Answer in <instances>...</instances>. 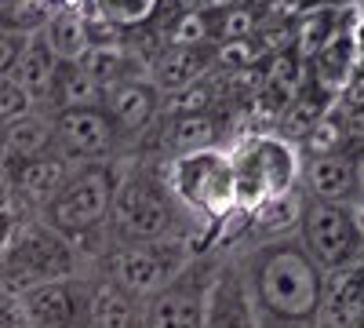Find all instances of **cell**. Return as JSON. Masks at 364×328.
I'll use <instances>...</instances> for the list:
<instances>
[{"instance_id": "2", "label": "cell", "mask_w": 364, "mask_h": 328, "mask_svg": "<svg viewBox=\"0 0 364 328\" xmlns=\"http://www.w3.org/2000/svg\"><path fill=\"white\" fill-rule=\"evenodd\" d=\"M109 233L113 245H142V241H200L197 219L178 204L168 186L164 164L157 161H132L120 168L117 194L109 208Z\"/></svg>"}, {"instance_id": "33", "label": "cell", "mask_w": 364, "mask_h": 328, "mask_svg": "<svg viewBox=\"0 0 364 328\" xmlns=\"http://www.w3.org/2000/svg\"><path fill=\"white\" fill-rule=\"evenodd\" d=\"M269 58V48L259 41V37H248V41H226V44H215V70H230V73H252L259 70Z\"/></svg>"}, {"instance_id": "40", "label": "cell", "mask_w": 364, "mask_h": 328, "mask_svg": "<svg viewBox=\"0 0 364 328\" xmlns=\"http://www.w3.org/2000/svg\"><path fill=\"white\" fill-rule=\"evenodd\" d=\"M178 11H211V0H175Z\"/></svg>"}, {"instance_id": "46", "label": "cell", "mask_w": 364, "mask_h": 328, "mask_svg": "<svg viewBox=\"0 0 364 328\" xmlns=\"http://www.w3.org/2000/svg\"><path fill=\"white\" fill-rule=\"evenodd\" d=\"M353 328H364V317H360V321H357V324H353Z\"/></svg>"}, {"instance_id": "19", "label": "cell", "mask_w": 364, "mask_h": 328, "mask_svg": "<svg viewBox=\"0 0 364 328\" xmlns=\"http://www.w3.org/2000/svg\"><path fill=\"white\" fill-rule=\"evenodd\" d=\"M302 186L306 197L328 201V204H346L357 197L353 183V157L336 154V157H310L302 161Z\"/></svg>"}, {"instance_id": "24", "label": "cell", "mask_w": 364, "mask_h": 328, "mask_svg": "<svg viewBox=\"0 0 364 328\" xmlns=\"http://www.w3.org/2000/svg\"><path fill=\"white\" fill-rule=\"evenodd\" d=\"M331 106H336V99L324 95L321 88L306 77V80H302V88H299V92H295L288 102H284V110L277 113V128H273V132L284 135V139H291V142L299 146V142H302V135H306V132L321 121V117H324Z\"/></svg>"}, {"instance_id": "18", "label": "cell", "mask_w": 364, "mask_h": 328, "mask_svg": "<svg viewBox=\"0 0 364 328\" xmlns=\"http://www.w3.org/2000/svg\"><path fill=\"white\" fill-rule=\"evenodd\" d=\"M142 303L128 295L120 285H113L106 274L87 277V317L84 328H139Z\"/></svg>"}, {"instance_id": "32", "label": "cell", "mask_w": 364, "mask_h": 328, "mask_svg": "<svg viewBox=\"0 0 364 328\" xmlns=\"http://www.w3.org/2000/svg\"><path fill=\"white\" fill-rule=\"evenodd\" d=\"M164 41H168V48L215 44V41H211V11H178L164 26Z\"/></svg>"}, {"instance_id": "8", "label": "cell", "mask_w": 364, "mask_h": 328, "mask_svg": "<svg viewBox=\"0 0 364 328\" xmlns=\"http://www.w3.org/2000/svg\"><path fill=\"white\" fill-rule=\"evenodd\" d=\"M302 66H306V77L321 88L324 95H331L339 102V95L346 92V88L357 77H364V11L357 4L343 8L331 41Z\"/></svg>"}, {"instance_id": "4", "label": "cell", "mask_w": 364, "mask_h": 328, "mask_svg": "<svg viewBox=\"0 0 364 328\" xmlns=\"http://www.w3.org/2000/svg\"><path fill=\"white\" fill-rule=\"evenodd\" d=\"M237 183V219L245 223L255 208L302 183V150L277 132H245L226 146Z\"/></svg>"}, {"instance_id": "28", "label": "cell", "mask_w": 364, "mask_h": 328, "mask_svg": "<svg viewBox=\"0 0 364 328\" xmlns=\"http://www.w3.org/2000/svg\"><path fill=\"white\" fill-rule=\"evenodd\" d=\"M339 11L343 8H331V4H321V8H310L306 15L299 18L295 26V55L302 58V63H310V58L331 41V33H336L339 26Z\"/></svg>"}, {"instance_id": "42", "label": "cell", "mask_w": 364, "mask_h": 328, "mask_svg": "<svg viewBox=\"0 0 364 328\" xmlns=\"http://www.w3.org/2000/svg\"><path fill=\"white\" fill-rule=\"evenodd\" d=\"M353 183H357V197H364V154L353 157Z\"/></svg>"}, {"instance_id": "6", "label": "cell", "mask_w": 364, "mask_h": 328, "mask_svg": "<svg viewBox=\"0 0 364 328\" xmlns=\"http://www.w3.org/2000/svg\"><path fill=\"white\" fill-rule=\"evenodd\" d=\"M80 252L58 237L41 216H26L15 223L8 248L0 252V288L4 292H29L33 285L58 281L80 274Z\"/></svg>"}, {"instance_id": "15", "label": "cell", "mask_w": 364, "mask_h": 328, "mask_svg": "<svg viewBox=\"0 0 364 328\" xmlns=\"http://www.w3.org/2000/svg\"><path fill=\"white\" fill-rule=\"evenodd\" d=\"M364 317V255L324 274V295L314 328H353Z\"/></svg>"}, {"instance_id": "10", "label": "cell", "mask_w": 364, "mask_h": 328, "mask_svg": "<svg viewBox=\"0 0 364 328\" xmlns=\"http://www.w3.org/2000/svg\"><path fill=\"white\" fill-rule=\"evenodd\" d=\"M299 241H302V248L310 252V259L321 266L324 274L339 270V266H350V263H357L364 255L353 230H350L346 208L343 204H328V201H314V197H306V208H302Z\"/></svg>"}, {"instance_id": "47", "label": "cell", "mask_w": 364, "mask_h": 328, "mask_svg": "<svg viewBox=\"0 0 364 328\" xmlns=\"http://www.w3.org/2000/svg\"><path fill=\"white\" fill-rule=\"evenodd\" d=\"M360 11H364V8H360Z\"/></svg>"}, {"instance_id": "38", "label": "cell", "mask_w": 364, "mask_h": 328, "mask_svg": "<svg viewBox=\"0 0 364 328\" xmlns=\"http://www.w3.org/2000/svg\"><path fill=\"white\" fill-rule=\"evenodd\" d=\"M343 208H346V219H350V230H353V237H357V245H360V252H364V197H353V201H346Z\"/></svg>"}, {"instance_id": "43", "label": "cell", "mask_w": 364, "mask_h": 328, "mask_svg": "<svg viewBox=\"0 0 364 328\" xmlns=\"http://www.w3.org/2000/svg\"><path fill=\"white\" fill-rule=\"evenodd\" d=\"M237 4H240V0H211V11H230Z\"/></svg>"}, {"instance_id": "34", "label": "cell", "mask_w": 364, "mask_h": 328, "mask_svg": "<svg viewBox=\"0 0 364 328\" xmlns=\"http://www.w3.org/2000/svg\"><path fill=\"white\" fill-rule=\"evenodd\" d=\"M211 41L215 44H226V41H248V37H259V15L248 11L245 4H237L230 11H211Z\"/></svg>"}, {"instance_id": "17", "label": "cell", "mask_w": 364, "mask_h": 328, "mask_svg": "<svg viewBox=\"0 0 364 328\" xmlns=\"http://www.w3.org/2000/svg\"><path fill=\"white\" fill-rule=\"evenodd\" d=\"M211 70H215V44L200 48H164L157 58H149V80L161 95H175L186 88L200 84Z\"/></svg>"}, {"instance_id": "12", "label": "cell", "mask_w": 364, "mask_h": 328, "mask_svg": "<svg viewBox=\"0 0 364 328\" xmlns=\"http://www.w3.org/2000/svg\"><path fill=\"white\" fill-rule=\"evenodd\" d=\"M204 328H262L240 259H215L204 288Z\"/></svg>"}, {"instance_id": "23", "label": "cell", "mask_w": 364, "mask_h": 328, "mask_svg": "<svg viewBox=\"0 0 364 328\" xmlns=\"http://www.w3.org/2000/svg\"><path fill=\"white\" fill-rule=\"evenodd\" d=\"M302 208H306V190L295 186V190H288V194H277V197L262 201L255 212L245 219V226L255 230V233H262L266 241H277V237H291V233H299Z\"/></svg>"}, {"instance_id": "36", "label": "cell", "mask_w": 364, "mask_h": 328, "mask_svg": "<svg viewBox=\"0 0 364 328\" xmlns=\"http://www.w3.org/2000/svg\"><path fill=\"white\" fill-rule=\"evenodd\" d=\"M0 328H29L26 307H22V295L4 292L0 288Z\"/></svg>"}, {"instance_id": "25", "label": "cell", "mask_w": 364, "mask_h": 328, "mask_svg": "<svg viewBox=\"0 0 364 328\" xmlns=\"http://www.w3.org/2000/svg\"><path fill=\"white\" fill-rule=\"evenodd\" d=\"M51 113L58 110H84V106H102V88L91 80L77 63H63L55 73V84H51V95L44 102Z\"/></svg>"}, {"instance_id": "35", "label": "cell", "mask_w": 364, "mask_h": 328, "mask_svg": "<svg viewBox=\"0 0 364 328\" xmlns=\"http://www.w3.org/2000/svg\"><path fill=\"white\" fill-rule=\"evenodd\" d=\"M37 106L29 102V95L18 88V80L11 77V73H4L0 77V121H18V117H26V113H33Z\"/></svg>"}, {"instance_id": "31", "label": "cell", "mask_w": 364, "mask_h": 328, "mask_svg": "<svg viewBox=\"0 0 364 328\" xmlns=\"http://www.w3.org/2000/svg\"><path fill=\"white\" fill-rule=\"evenodd\" d=\"M154 11H157V0H91V8L84 15H99L128 33L135 26H146L154 18Z\"/></svg>"}, {"instance_id": "44", "label": "cell", "mask_w": 364, "mask_h": 328, "mask_svg": "<svg viewBox=\"0 0 364 328\" xmlns=\"http://www.w3.org/2000/svg\"><path fill=\"white\" fill-rule=\"evenodd\" d=\"M0 161H4V121H0Z\"/></svg>"}, {"instance_id": "1", "label": "cell", "mask_w": 364, "mask_h": 328, "mask_svg": "<svg viewBox=\"0 0 364 328\" xmlns=\"http://www.w3.org/2000/svg\"><path fill=\"white\" fill-rule=\"evenodd\" d=\"M240 263H245L262 324L314 328L324 295V270L302 248L299 233L277 237V241H259Z\"/></svg>"}, {"instance_id": "16", "label": "cell", "mask_w": 364, "mask_h": 328, "mask_svg": "<svg viewBox=\"0 0 364 328\" xmlns=\"http://www.w3.org/2000/svg\"><path fill=\"white\" fill-rule=\"evenodd\" d=\"M4 175H8V183L15 186V194H18L26 212L41 216V208L66 186V179L73 175V164L51 150L44 157H33V161H22V164L8 168Z\"/></svg>"}, {"instance_id": "11", "label": "cell", "mask_w": 364, "mask_h": 328, "mask_svg": "<svg viewBox=\"0 0 364 328\" xmlns=\"http://www.w3.org/2000/svg\"><path fill=\"white\" fill-rule=\"evenodd\" d=\"M211 263H200V255L190 263V270L175 277L168 288L142 300V321L139 328H204V288L211 277Z\"/></svg>"}, {"instance_id": "30", "label": "cell", "mask_w": 364, "mask_h": 328, "mask_svg": "<svg viewBox=\"0 0 364 328\" xmlns=\"http://www.w3.org/2000/svg\"><path fill=\"white\" fill-rule=\"evenodd\" d=\"M51 11H55V8L48 4V0H15V4L0 8V33L37 37V33H44Z\"/></svg>"}, {"instance_id": "37", "label": "cell", "mask_w": 364, "mask_h": 328, "mask_svg": "<svg viewBox=\"0 0 364 328\" xmlns=\"http://www.w3.org/2000/svg\"><path fill=\"white\" fill-rule=\"evenodd\" d=\"M0 216H8V219H26L29 212L22 208V201H18V194H15V186L8 183V175L0 171Z\"/></svg>"}, {"instance_id": "14", "label": "cell", "mask_w": 364, "mask_h": 328, "mask_svg": "<svg viewBox=\"0 0 364 328\" xmlns=\"http://www.w3.org/2000/svg\"><path fill=\"white\" fill-rule=\"evenodd\" d=\"M161 99L164 95L154 88L149 77H132V80H120V84L106 88L102 110L109 113V121L120 132V139H135L161 117Z\"/></svg>"}, {"instance_id": "29", "label": "cell", "mask_w": 364, "mask_h": 328, "mask_svg": "<svg viewBox=\"0 0 364 328\" xmlns=\"http://www.w3.org/2000/svg\"><path fill=\"white\" fill-rule=\"evenodd\" d=\"M346 132H343V121H339V113L336 106H331L321 121L302 135L299 142V150H302V161H310V157H336V154H346Z\"/></svg>"}, {"instance_id": "13", "label": "cell", "mask_w": 364, "mask_h": 328, "mask_svg": "<svg viewBox=\"0 0 364 328\" xmlns=\"http://www.w3.org/2000/svg\"><path fill=\"white\" fill-rule=\"evenodd\" d=\"M29 328H84L87 317V274L58 277L22 292Z\"/></svg>"}, {"instance_id": "5", "label": "cell", "mask_w": 364, "mask_h": 328, "mask_svg": "<svg viewBox=\"0 0 364 328\" xmlns=\"http://www.w3.org/2000/svg\"><path fill=\"white\" fill-rule=\"evenodd\" d=\"M120 168H124L120 161L77 164L73 175L66 179V186L41 208V219L80 252L91 237H99L109 223Z\"/></svg>"}, {"instance_id": "26", "label": "cell", "mask_w": 364, "mask_h": 328, "mask_svg": "<svg viewBox=\"0 0 364 328\" xmlns=\"http://www.w3.org/2000/svg\"><path fill=\"white\" fill-rule=\"evenodd\" d=\"M44 41L55 51L58 63H77V58L87 51V29H84V15L80 11H66L55 8L48 26H44Z\"/></svg>"}, {"instance_id": "39", "label": "cell", "mask_w": 364, "mask_h": 328, "mask_svg": "<svg viewBox=\"0 0 364 328\" xmlns=\"http://www.w3.org/2000/svg\"><path fill=\"white\" fill-rule=\"evenodd\" d=\"M48 4H51V8H66V11H80V15H84V11L91 8V0H48Z\"/></svg>"}, {"instance_id": "9", "label": "cell", "mask_w": 364, "mask_h": 328, "mask_svg": "<svg viewBox=\"0 0 364 328\" xmlns=\"http://www.w3.org/2000/svg\"><path fill=\"white\" fill-rule=\"evenodd\" d=\"M51 132H55V154L66 157L73 168L113 161V154L124 142L102 106L58 110V113H51Z\"/></svg>"}, {"instance_id": "45", "label": "cell", "mask_w": 364, "mask_h": 328, "mask_svg": "<svg viewBox=\"0 0 364 328\" xmlns=\"http://www.w3.org/2000/svg\"><path fill=\"white\" fill-rule=\"evenodd\" d=\"M8 4H15V0H0V8H8Z\"/></svg>"}, {"instance_id": "41", "label": "cell", "mask_w": 364, "mask_h": 328, "mask_svg": "<svg viewBox=\"0 0 364 328\" xmlns=\"http://www.w3.org/2000/svg\"><path fill=\"white\" fill-rule=\"evenodd\" d=\"M11 233H15V219H8V216H0V252L8 248V241H11Z\"/></svg>"}, {"instance_id": "7", "label": "cell", "mask_w": 364, "mask_h": 328, "mask_svg": "<svg viewBox=\"0 0 364 328\" xmlns=\"http://www.w3.org/2000/svg\"><path fill=\"white\" fill-rule=\"evenodd\" d=\"M197 259L193 241H142V245H109L106 252V277L120 285L135 300H149L175 277L190 270Z\"/></svg>"}, {"instance_id": "21", "label": "cell", "mask_w": 364, "mask_h": 328, "mask_svg": "<svg viewBox=\"0 0 364 328\" xmlns=\"http://www.w3.org/2000/svg\"><path fill=\"white\" fill-rule=\"evenodd\" d=\"M77 66L95 80L102 92L120 80H132V77H149V63L132 48V44H113V48H87Z\"/></svg>"}, {"instance_id": "3", "label": "cell", "mask_w": 364, "mask_h": 328, "mask_svg": "<svg viewBox=\"0 0 364 328\" xmlns=\"http://www.w3.org/2000/svg\"><path fill=\"white\" fill-rule=\"evenodd\" d=\"M164 175L178 204L204 230L193 248L200 255L204 245L219 241V226H226L237 216V183H233L230 154H226V146H204V150L175 154L164 164Z\"/></svg>"}, {"instance_id": "20", "label": "cell", "mask_w": 364, "mask_h": 328, "mask_svg": "<svg viewBox=\"0 0 364 328\" xmlns=\"http://www.w3.org/2000/svg\"><path fill=\"white\" fill-rule=\"evenodd\" d=\"M55 150V132H51V113H26L18 121L4 125V161L0 171H8L22 161H33Z\"/></svg>"}, {"instance_id": "22", "label": "cell", "mask_w": 364, "mask_h": 328, "mask_svg": "<svg viewBox=\"0 0 364 328\" xmlns=\"http://www.w3.org/2000/svg\"><path fill=\"white\" fill-rule=\"evenodd\" d=\"M58 66H63V63H58L55 51L48 48L44 33H37V37L26 41V48H22V55H18V63H15L11 77L18 80V88L29 95V102H33V106H44L48 95H51V84H55Z\"/></svg>"}, {"instance_id": "27", "label": "cell", "mask_w": 364, "mask_h": 328, "mask_svg": "<svg viewBox=\"0 0 364 328\" xmlns=\"http://www.w3.org/2000/svg\"><path fill=\"white\" fill-rule=\"evenodd\" d=\"M168 146L175 154L219 146V121L211 113H175L168 117Z\"/></svg>"}]
</instances>
